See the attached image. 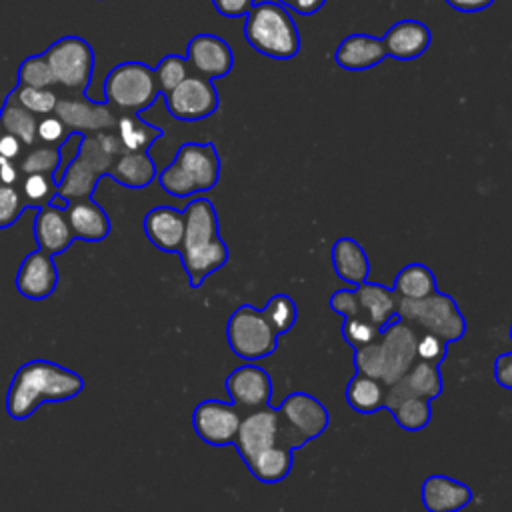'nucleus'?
<instances>
[{
  "label": "nucleus",
  "mask_w": 512,
  "mask_h": 512,
  "mask_svg": "<svg viewBox=\"0 0 512 512\" xmlns=\"http://www.w3.org/2000/svg\"><path fill=\"white\" fill-rule=\"evenodd\" d=\"M26 208L28 206H26L18 186L0 184V230L12 226L22 216V212Z\"/></svg>",
  "instance_id": "obj_42"
},
{
  "label": "nucleus",
  "mask_w": 512,
  "mask_h": 512,
  "mask_svg": "<svg viewBox=\"0 0 512 512\" xmlns=\"http://www.w3.org/2000/svg\"><path fill=\"white\" fill-rule=\"evenodd\" d=\"M20 180H22V174L18 170V162L0 156V184L18 186Z\"/></svg>",
  "instance_id": "obj_50"
},
{
  "label": "nucleus",
  "mask_w": 512,
  "mask_h": 512,
  "mask_svg": "<svg viewBox=\"0 0 512 512\" xmlns=\"http://www.w3.org/2000/svg\"><path fill=\"white\" fill-rule=\"evenodd\" d=\"M442 394V374L438 364L416 360L408 372L386 388L384 406L400 398H424L434 400Z\"/></svg>",
  "instance_id": "obj_19"
},
{
  "label": "nucleus",
  "mask_w": 512,
  "mask_h": 512,
  "mask_svg": "<svg viewBox=\"0 0 512 512\" xmlns=\"http://www.w3.org/2000/svg\"><path fill=\"white\" fill-rule=\"evenodd\" d=\"M24 148L26 146H24V142L18 136H14V134H10V132L0 128V156L18 162L22 158V154H24Z\"/></svg>",
  "instance_id": "obj_47"
},
{
  "label": "nucleus",
  "mask_w": 512,
  "mask_h": 512,
  "mask_svg": "<svg viewBox=\"0 0 512 512\" xmlns=\"http://www.w3.org/2000/svg\"><path fill=\"white\" fill-rule=\"evenodd\" d=\"M34 240L40 250L52 256L66 252L70 244L76 240L70 230L66 210L56 204H46L42 208H36Z\"/></svg>",
  "instance_id": "obj_22"
},
{
  "label": "nucleus",
  "mask_w": 512,
  "mask_h": 512,
  "mask_svg": "<svg viewBox=\"0 0 512 512\" xmlns=\"http://www.w3.org/2000/svg\"><path fill=\"white\" fill-rule=\"evenodd\" d=\"M18 188L28 208H42L54 200L58 182L52 174H24Z\"/></svg>",
  "instance_id": "obj_36"
},
{
  "label": "nucleus",
  "mask_w": 512,
  "mask_h": 512,
  "mask_svg": "<svg viewBox=\"0 0 512 512\" xmlns=\"http://www.w3.org/2000/svg\"><path fill=\"white\" fill-rule=\"evenodd\" d=\"M108 176L126 188H146L156 176V164L148 152H122L114 158Z\"/></svg>",
  "instance_id": "obj_28"
},
{
  "label": "nucleus",
  "mask_w": 512,
  "mask_h": 512,
  "mask_svg": "<svg viewBox=\"0 0 512 512\" xmlns=\"http://www.w3.org/2000/svg\"><path fill=\"white\" fill-rule=\"evenodd\" d=\"M18 84L32 86V88H52L56 84L44 52L22 60L18 68Z\"/></svg>",
  "instance_id": "obj_39"
},
{
  "label": "nucleus",
  "mask_w": 512,
  "mask_h": 512,
  "mask_svg": "<svg viewBox=\"0 0 512 512\" xmlns=\"http://www.w3.org/2000/svg\"><path fill=\"white\" fill-rule=\"evenodd\" d=\"M396 316L414 328H422V332L440 336L448 344L460 340L466 332V318L456 300L438 290L418 300L398 298Z\"/></svg>",
  "instance_id": "obj_7"
},
{
  "label": "nucleus",
  "mask_w": 512,
  "mask_h": 512,
  "mask_svg": "<svg viewBox=\"0 0 512 512\" xmlns=\"http://www.w3.org/2000/svg\"><path fill=\"white\" fill-rule=\"evenodd\" d=\"M330 308H332L336 314H340L342 318L360 314L356 290H344V288H342V290H336V292L330 296Z\"/></svg>",
  "instance_id": "obj_45"
},
{
  "label": "nucleus",
  "mask_w": 512,
  "mask_h": 512,
  "mask_svg": "<svg viewBox=\"0 0 512 512\" xmlns=\"http://www.w3.org/2000/svg\"><path fill=\"white\" fill-rule=\"evenodd\" d=\"M36 138L42 144H56L62 146L68 138V130L64 126V122L56 116V114H48L42 116L38 120V130H36Z\"/></svg>",
  "instance_id": "obj_44"
},
{
  "label": "nucleus",
  "mask_w": 512,
  "mask_h": 512,
  "mask_svg": "<svg viewBox=\"0 0 512 512\" xmlns=\"http://www.w3.org/2000/svg\"><path fill=\"white\" fill-rule=\"evenodd\" d=\"M386 388L388 386L382 380L356 372V376H352L346 386V402L352 410L360 414L378 412L380 408H384Z\"/></svg>",
  "instance_id": "obj_31"
},
{
  "label": "nucleus",
  "mask_w": 512,
  "mask_h": 512,
  "mask_svg": "<svg viewBox=\"0 0 512 512\" xmlns=\"http://www.w3.org/2000/svg\"><path fill=\"white\" fill-rule=\"evenodd\" d=\"M62 164V146L56 144H42L40 146H30L26 154L18 160V170L20 174H52L60 170Z\"/></svg>",
  "instance_id": "obj_35"
},
{
  "label": "nucleus",
  "mask_w": 512,
  "mask_h": 512,
  "mask_svg": "<svg viewBox=\"0 0 512 512\" xmlns=\"http://www.w3.org/2000/svg\"><path fill=\"white\" fill-rule=\"evenodd\" d=\"M54 114L64 122L68 134H96L112 130L116 124V110L106 102H90L86 98H58Z\"/></svg>",
  "instance_id": "obj_16"
},
{
  "label": "nucleus",
  "mask_w": 512,
  "mask_h": 512,
  "mask_svg": "<svg viewBox=\"0 0 512 512\" xmlns=\"http://www.w3.org/2000/svg\"><path fill=\"white\" fill-rule=\"evenodd\" d=\"M10 96L36 116L54 114L58 104V96L52 88H32L18 84L14 90H10Z\"/></svg>",
  "instance_id": "obj_37"
},
{
  "label": "nucleus",
  "mask_w": 512,
  "mask_h": 512,
  "mask_svg": "<svg viewBox=\"0 0 512 512\" xmlns=\"http://www.w3.org/2000/svg\"><path fill=\"white\" fill-rule=\"evenodd\" d=\"M388 56L382 38H376L372 34H348L334 50V62L352 72L368 70L380 64Z\"/></svg>",
  "instance_id": "obj_24"
},
{
  "label": "nucleus",
  "mask_w": 512,
  "mask_h": 512,
  "mask_svg": "<svg viewBox=\"0 0 512 512\" xmlns=\"http://www.w3.org/2000/svg\"><path fill=\"white\" fill-rule=\"evenodd\" d=\"M184 226V210H176L172 206H154L142 220L146 238L162 252H180Z\"/></svg>",
  "instance_id": "obj_21"
},
{
  "label": "nucleus",
  "mask_w": 512,
  "mask_h": 512,
  "mask_svg": "<svg viewBox=\"0 0 512 512\" xmlns=\"http://www.w3.org/2000/svg\"><path fill=\"white\" fill-rule=\"evenodd\" d=\"M184 240L180 248V260L192 288L228 262V246L220 238L218 214L208 198H194L184 208Z\"/></svg>",
  "instance_id": "obj_2"
},
{
  "label": "nucleus",
  "mask_w": 512,
  "mask_h": 512,
  "mask_svg": "<svg viewBox=\"0 0 512 512\" xmlns=\"http://www.w3.org/2000/svg\"><path fill=\"white\" fill-rule=\"evenodd\" d=\"M422 504L428 512H458L472 500V488L444 474H432L422 482Z\"/></svg>",
  "instance_id": "obj_23"
},
{
  "label": "nucleus",
  "mask_w": 512,
  "mask_h": 512,
  "mask_svg": "<svg viewBox=\"0 0 512 512\" xmlns=\"http://www.w3.org/2000/svg\"><path fill=\"white\" fill-rule=\"evenodd\" d=\"M382 42L388 56L396 60H414L430 48L432 32L424 22L414 18H404L394 22L386 30Z\"/></svg>",
  "instance_id": "obj_20"
},
{
  "label": "nucleus",
  "mask_w": 512,
  "mask_h": 512,
  "mask_svg": "<svg viewBox=\"0 0 512 512\" xmlns=\"http://www.w3.org/2000/svg\"><path fill=\"white\" fill-rule=\"evenodd\" d=\"M114 158L116 156L106 152L104 146L98 142L96 134H82L76 154L66 164V170H62L56 178V196L66 202L92 198V192L98 186L100 178L108 176Z\"/></svg>",
  "instance_id": "obj_6"
},
{
  "label": "nucleus",
  "mask_w": 512,
  "mask_h": 512,
  "mask_svg": "<svg viewBox=\"0 0 512 512\" xmlns=\"http://www.w3.org/2000/svg\"><path fill=\"white\" fill-rule=\"evenodd\" d=\"M170 116L184 122H196L212 116L220 106V96L210 78L188 74L174 90L164 94Z\"/></svg>",
  "instance_id": "obj_12"
},
{
  "label": "nucleus",
  "mask_w": 512,
  "mask_h": 512,
  "mask_svg": "<svg viewBox=\"0 0 512 512\" xmlns=\"http://www.w3.org/2000/svg\"><path fill=\"white\" fill-rule=\"evenodd\" d=\"M384 408L392 412L398 426L408 432H418L426 428L432 420L430 400H424V398H400L396 402L386 404Z\"/></svg>",
  "instance_id": "obj_34"
},
{
  "label": "nucleus",
  "mask_w": 512,
  "mask_h": 512,
  "mask_svg": "<svg viewBox=\"0 0 512 512\" xmlns=\"http://www.w3.org/2000/svg\"><path fill=\"white\" fill-rule=\"evenodd\" d=\"M84 390V378L52 360L24 362L6 392V412L12 420H26L44 402H66Z\"/></svg>",
  "instance_id": "obj_1"
},
{
  "label": "nucleus",
  "mask_w": 512,
  "mask_h": 512,
  "mask_svg": "<svg viewBox=\"0 0 512 512\" xmlns=\"http://www.w3.org/2000/svg\"><path fill=\"white\" fill-rule=\"evenodd\" d=\"M54 82L80 96L88 90L94 70V52L80 36H64L48 46L44 52Z\"/></svg>",
  "instance_id": "obj_9"
},
{
  "label": "nucleus",
  "mask_w": 512,
  "mask_h": 512,
  "mask_svg": "<svg viewBox=\"0 0 512 512\" xmlns=\"http://www.w3.org/2000/svg\"><path fill=\"white\" fill-rule=\"evenodd\" d=\"M114 132L118 134L126 152H148L150 146L162 138V130L142 120L138 114H118Z\"/></svg>",
  "instance_id": "obj_30"
},
{
  "label": "nucleus",
  "mask_w": 512,
  "mask_h": 512,
  "mask_svg": "<svg viewBox=\"0 0 512 512\" xmlns=\"http://www.w3.org/2000/svg\"><path fill=\"white\" fill-rule=\"evenodd\" d=\"M292 448L286 444H276L272 448L262 450L260 454H256L252 460L246 462L248 470L252 472L254 478H258L260 482L266 484H274L284 480L290 470H292Z\"/></svg>",
  "instance_id": "obj_29"
},
{
  "label": "nucleus",
  "mask_w": 512,
  "mask_h": 512,
  "mask_svg": "<svg viewBox=\"0 0 512 512\" xmlns=\"http://www.w3.org/2000/svg\"><path fill=\"white\" fill-rule=\"evenodd\" d=\"M494 378L502 388L512 390V352H504L496 358Z\"/></svg>",
  "instance_id": "obj_48"
},
{
  "label": "nucleus",
  "mask_w": 512,
  "mask_h": 512,
  "mask_svg": "<svg viewBox=\"0 0 512 512\" xmlns=\"http://www.w3.org/2000/svg\"><path fill=\"white\" fill-rule=\"evenodd\" d=\"M186 60L194 74L216 80L232 70L234 52L230 44L216 34H196L186 46Z\"/></svg>",
  "instance_id": "obj_17"
},
{
  "label": "nucleus",
  "mask_w": 512,
  "mask_h": 512,
  "mask_svg": "<svg viewBox=\"0 0 512 512\" xmlns=\"http://www.w3.org/2000/svg\"><path fill=\"white\" fill-rule=\"evenodd\" d=\"M278 412L282 424L300 446L316 440L330 424V414L324 404L306 392L288 394L278 406Z\"/></svg>",
  "instance_id": "obj_13"
},
{
  "label": "nucleus",
  "mask_w": 512,
  "mask_h": 512,
  "mask_svg": "<svg viewBox=\"0 0 512 512\" xmlns=\"http://www.w3.org/2000/svg\"><path fill=\"white\" fill-rule=\"evenodd\" d=\"M226 340L238 358L260 360L276 350L278 334L272 330L262 310L242 304L228 318Z\"/></svg>",
  "instance_id": "obj_8"
},
{
  "label": "nucleus",
  "mask_w": 512,
  "mask_h": 512,
  "mask_svg": "<svg viewBox=\"0 0 512 512\" xmlns=\"http://www.w3.org/2000/svg\"><path fill=\"white\" fill-rule=\"evenodd\" d=\"M104 102L120 114H138L160 94L154 68L144 62H120L104 78Z\"/></svg>",
  "instance_id": "obj_5"
},
{
  "label": "nucleus",
  "mask_w": 512,
  "mask_h": 512,
  "mask_svg": "<svg viewBox=\"0 0 512 512\" xmlns=\"http://www.w3.org/2000/svg\"><path fill=\"white\" fill-rule=\"evenodd\" d=\"M264 316L268 320V324L272 326V330L280 336L286 334L298 318V308L296 302L288 296V294H274L266 306H264Z\"/></svg>",
  "instance_id": "obj_38"
},
{
  "label": "nucleus",
  "mask_w": 512,
  "mask_h": 512,
  "mask_svg": "<svg viewBox=\"0 0 512 512\" xmlns=\"http://www.w3.org/2000/svg\"><path fill=\"white\" fill-rule=\"evenodd\" d=\"M448 354V342L442 340L436 334L430 332H422L418 334V344H416V356L418 360L424 362H432V364H442L444 358Z\"/></svg>",
  "instance_id": "obj_43"
},
{
  "label": "nucleus",
  "mask_w": 512,
  "mask_h": 512,
  "mask_svg": "<svg viewBox=\"0 0 512 512\" xmlns=\"http://www.w3.org/2000/svg\"><path fill=\"white\" fill-rule=\"evenodd\" d=\"M226 392L240 412H252L270 404V374L256 364H242L226 378Z\"/></svg>",
  "instance_id": "obj_15"
},
{
  "label": "nucleus",
  "mask_w": 512,
  "mask_h": 512,
  "mask_svg": "<svg viewBox=\"0 0 512 512\" xmlns=\"http://www.w3.org/2000/svg\"><path fill=\"white\" fill-rule=\"evenodd\" d=\"M380 332L382 330L362 314L348 316V318H344V324H342V336L354 350L378 340Z\"/></svg>",
  "instance_id": "obj_41"
},
{
  "label": "nucleus",
  "mask_w": 512,
  "mask_h": 512,
  "mask_svg": "<svg viewBox=\"0 0 512 512\" xmlns=\"http://www.w3.org/2000/svg\"><path fill=\"white\" fill-rule=\"evenodd\" d=\"M188 74H190L188 60L178 54L164 56L158 62V66L154 68V76H156V82H158V88L162 94H168L170 90H174Z\"/></svg>",
  "instance_id": "obj_40"
},
{
  "label": "nucleus",
  "mask_w": 512,
  "mask_h": 512,
  "mask_svg": "<svg viewBox=\"0 0 512 512\" xmlns=\"http://www.w3.org/2000/svg\"><path fill=\"white\" fill-rule=\"evenodd\" d=\"M510 340H512V324H510Z\"/></svg>",
  "instance_id": "obj_52"
},
{
  "label": "nucleus",
  "mask_w": 512,
  "mask_h": 512,
  "mask_svg": "<svg viewBox=\"0 0 512 512\" xmlns=\"http://www.w3.org/2000/svg\"><path fill=\"white\" fill-rule=\"evenodd\" d=\"M218 14L224 18H242L250 12L256 0H212Z\"/></svg>",
  "instance_id": "obj_46"
},
{
  "label": "nucleus",
  "mask_w": 512,
  "mask_h": 512,
  "mask_svg": "<svg viewBox=\"0 0 512 512\" xmlns=\"http://www.w3.org/2000/svg\"><path fill=\"white\" fill-rule=\"evenodd\" d=\"M234 444H236L244 464L248 460H252L256 454H260L262 450L272 448L276 444H286L292 450L302 448L298 444V440L282 424L278 408H270V404L242 414Z\"/></svg>",
  "instance_id": "obj_10"
},
{
  "label": "nucleus",
  "mask_w": 512,
  "mask_h": 512,
  "mask_svg": "<svg viewBox=\"0 0 512 512\" xmlns=\"http://www.w3.org/2000/svg\"><path fill=\"white\" fill-rule=\"evenodd\" d=\"M64 210L74 238L84 242H100L110 234V218L96 200H72Z\"/></svg>",
  "instance_id": "obj_25"
},
{
  "label": "nucleus",
  "mask_w": 512,
  "mask_h": 512,
  "mask_svg": "<svg viewBox=\"0 0 512 512\" xmlns=\"http://www.w3.org/2000/svg\"><path fill=\"white\" fill-rule=\"evenodd\" d=\"M156 178L162 190L176 198L208 192L220 178L218 150L212 142H186Z\"/></svg>",
  "instance_id": "obj_3"
},
{
  "label": "nucleus",
  "mask_w": 512,
  "mask_h": 512,
  "mask_svg": "<svg viewBox=\"0 0 512 512\" xmlns=\"http://www.w3.org/2000/svg\"><path fill=\"white\" fill-rule=\"evenodd\" d=\"M14 284L26 300H46L52 296L58 286V268L54 264V256L40 248L28 252L18 266Z\"/></svg>",
  "instance_id": "obj_18"
},
{
  "label": "nucleus",
  "mask_w": 512,
  "mask_h": 512,
  "mask_svg": "<svg viewBox=\"0 0 512 512\" xmlns=\"http://www.w3.org/2000/svg\"><path fill=\"white\" fill-rule=\"evenodd\" d=\"M276 2L282 4L286 10H294L302 16H312L326 4V0H276Z\"/></svg>",
  "instance_id": "obj_49"
},
{
  "label": "nucleus",
  "mask_w": 512,
  "mask_h": 512,
  "mask_svg": "<svg viewBox=\"0 0 512 512\" xmlns=\"http://www.w3.org/2000/svg\"><path fill=\"white\" fill-rule=\"evenodd\" d=\"M458 12H478L494 4V0H446Z\"/></svg>",
  "instance_id": "obj_51"
},
{
  "label": "nucleus",
  "mask_w": 512,
  "mask_h": 512,
  "mask_svg": "<svg viewBox=\"0 0 512 512\" xmlns=\"http://www.w3.org/2000/svg\"><path fill=\"white\" fill-rule=\"evenodd\" d=\"M418 332L412 324L394 318L388 326L382 328L378 336V350L382 362V382L386 386L400 380L408 368L418 360L416 356Z\"/></svg>",
  "instance_id": "obj_11"
},
{
  "label": "nucleus",
  "mask_w": 512,
  "mask_h": 512,
  "mask_svg": "<svg viewBox=\"0 0 512 512\" xmlns=\"http://www.w3.org/2000/svg\"><path fill=\"white\" fill-rule=\"evenodd\" d=\"M356 296H358L360 314L366 316L370 322H374L380 330L388 326L394 318H398L396 316L398 296L392 288H386L374 282H362L360 286H356Z\"/></svg>",
  "instance_id": "obj_27"
},
{
  "label": "nucleus",
  "mask_w": 512,
  "mask_h": 512,
  "mask_svg": "<svg viewBox=\"0 0 512 512\" xmlns=\"http://www.w3.org/2000/svg\"><path fill=\"white\" fill-rule=\"evenodd\" d=\"M242 412L230 402L202 400L192 412V428L198 438L210 446L234 444L240 428Z\"/></svg>",
  "instance_id": "obj_14"
},
{
  "label": "nucleus",
  "mask_w": 512,
  "mask_h": 512,
  "mask_svg": "<svg viewBox=\"0 0 512 512\" xmlns=\"http://www.w3.org/2000/svg\"><path fill=\"white\" fill-rule=\"evenodd\" d=\"M244 38L268 58L288 60L300 52V32L294 18L272 0L256 2L244 16Z\"/></svg>",
  "instance_id": "obj_4"
},
{
  "label": "nucleus",
  "mask_w": 512,
  "mask_h": 512,
  "mask_svg": "<svg viewBox=\"0 0 512 512\" xmlns=\"http://www.w3.org/2000/svg\"><path fill=\"white\" fill-rule=\"evenodd\" d=\"M398 298H408V300H418L424 298L432 292H436V278L432 270L420 262L404 266L394 280V288Z\"/></svg>",
  "instance_id": "obj_33"
},
{
  "label": "nucleus",
  "mask_w": 512,
  "mask_h": 512,
  "mask_svg": "<svg viewBox=\"0 0 512 512\" xmlns=\"http://www.w3.org/2000/svg\"><path fill=\"white\" fill-rule=\"evenodd\" d=\"M332 266L336 276L352 286H360L370 274V262L364 248L348 236H342L332 244Z\"/></svg>",
  "instance_id": "obj_26"
},
{
  "label": "nucleus",
  "mask_w": 512,
  "mask_h": 512,
  "mask_svg": "<svg viewBox=\"0 0 512 512\" xmlns=\"http://www.w3.org/2000/svg\"><path fill=\"white\" fill-rule=\"evenodd\" d=\"M0 128L18 136L24 146H34L38 144L36 130H38V120L36 114L26 110L22 104H18L10 94L4 100V106L0 110Z\"/></svg>",
  "instance_id": "obj_32"
}]
</instances>
